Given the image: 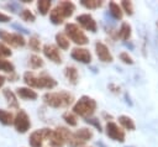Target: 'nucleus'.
I'll list each match as a JSON object with an SVG mask.
<instances>
[{"label": "nucleus", "mask_w": 158, "mask_h": 147, "mask_svg": "<svg viewBox=\"0 0 158 147\" xmlns=\"http://www.w3.org/2000/svg\"><path fill=\"white\" fill-rule=\"evenodd\" d=\"M64 33L70 41H73L78 46H84V44L89 43L88 36L84 33V31L77 23H73V22L67 23L64 27Z\"/></svg>", "instance_id": "obj_5"}, {"label": "nucleus", "mask_w": 158, "mask_h": 147, "mask_svg": "<svg viewBox=\"0 0 158 147\" xmlns=\"http://www.w3.org/2000/svg\"><path fill=\"white\" fill-rule=\"evenodd\" d=\"M28 47L35 51V52H38L41 49V41L37 36H31L30 40H28Z\"/></svg>", "instance_id": "obj_30"}, {"label": "nucleus", "mask_w": 158, "mask_h": 147, "mask_svg": "<svg viewBox=\"0 0 158 147\" xmlns=\"http://www.w3.org/2000/svg\"><path fill=\"white\" fill-rule=\"evenodd\" d=\"M77 22L83 27L85 28L86 31H90L93 33H95L98 31V25H96V21L94 20V17L89 14H81V15H78L77 16Z\"/></svg>", "instance_id": "obj_13"}, {"label": "nucleus", "mask_w": 158, "mask_h": 147, "mask_svg": "<svg viewBox=\"0 0 158 147\" xmlns=\"http://www.w3.org/2000/svg\"><path fill=\"white\" fill-rule=\"evenodd\" d=\"M118 122H120V125H121L125 130L133 131V130L136 128L135 121H133L130 116H127V115H121V116H118Z\"/></svg>", "instance_id": "obj_21"}, {"label": "nucleus", "mask_w": 158, "mask_h": 147, "mask_svg": "<svg viewBox=\"0 0 158 147\" xmlns=\"http://www.w3.org/2000/svg\"><path fill=\"white\" fill-rule=\"evenodd\" d=\"M5 82H6V77L2 75V74H0V89L2 88V85L5 84Z\"/></svg>", "instance_id": "obj_37"}, {"label": "nucleus", "mask_w": 158, "mask_h": 147, "mask_svg": "<svg viewBox=\"0 0 158 147\" xmlns=\"http://www.w3.org/2000/svg\"><path fill=\"white\" fill-rule=\"evenodd\" d=\"M64 77L67 78V80L70 84L75 85L78 83V79H79V74H78L77 68L74 65H67L64 68Z\"/></svg>", "instance_id": "obj_18"}, {"label": "nucleus", "mask_w": 158, "mask_h": 147, "mask_svg": "<svg viewBox=\"0 0 158 147\" xmlns=\"http://www.w3.org/2000/svg\"><path fill=\"white\" fill-rule=\"evenodd\" d=\"M10 82H16L17 80V75L15 74V73H11L10 75H9V78H7Z\"/></svg>", "instance_id": "obj_36"}, {"label": "nucleus", "mask_w": 158, "mask_h": 147, "mask_svg": "<svg viewBox=\"0 0 158 147\" xmlns=\"http://www.w3.org/2000/svg\"><path fill=\"white\" fill-rule=\"evenodd\" d=\"M95 53H96L98 58L104 63H111L114 61V57H112L109 47L101 41L95 42Z\"/></svg>", "instance_id": "obj_14"}, {"label": "nucleus", "mask_w": 158, "mask_h": 147, "mask_svg": "<svg viewBox=\"0 0 158 147\" xmlns=\"http://www.w3.org/2000/svg\"><path fill=\"white\" fill-rule=\"evenodd\" d=\"M70 57L74 61L84 63V64H88V63L91 62V53H90V51L86 49V48H83V47H75L70 52Z\"/></svg>", "instance_id": "obj_15"}, {"label": "nucleus", "mask_w": 158, "mask_h": 147, "mask_svg": "<svg viewBox=\"0 0 158 147\" xmlns=\"http://www.w3.org/2000/svg\"><path fill=\"white\" fill-rule=\"evenodd\" d=\"M12 52L10 49L9 46H6L5 43L0 42V58H6V57H11Z\"/></svg>", "instance_id": "obj_32"}, {"label": "nucleus", "mask_w": 158, "mask_h": 147, "mask_svg": "<svg viewBox=\"0 0 158 147\" xmlns=\"http://www.w3.org/2000/svg\"><path fill=\"white\" fill-rule=\"evenodd\" d=\"M20 17L26 22H33L36 20V16L33 15V12L30 9H22L20 11Z\"/></svg>", "instance_id": "obj_29"}, {"label": "nucleus", "mask_w": 158, "mask_h": 147, "mask_svg": "<svg viewBox=\"0 0 158 147\" xmlns=\"http://www.w3.org/2000/svg\"><path fill=\"white\" fill-rule=\"evenodd\" d=\"M22 79H23V83L31 89L32 88H36V89H53L57 85V80L46 72L36 74L31 70H27V72L23 73Z\"/></svg>", "instance_id": "obj_1"}, {"label": "nucleus", "mask_w": 158, "mask_h": 147, "mask_svg": "<svg viewBox=\"0 0 158 147\" xmlns=\"http://www.w3.org/2000/svg\"><path fill=\"white\" fill-rule=\"evenodd\" d=\"M70 135L72 132L68 128L59 126L56 130H52V133L48 138V143L51 147H63L65 143H68Z\"/></svg>", "instance_id": "obj_7"}, {"label": "nucleus", "mask_w": 158, "mask_h": 147, "mask_svg": "<svg viewBox=\"0 0 158 147\" xmlns=\"http://www.w3.org/2000/svg\"><path fill=\"white\" fill-rule=\"evenodd\" d=\"M96 101L88 96V95H83L81 98H79V100L73 105V114L79 115L81 117H91L93 114L96 110Z\"/></svg>", "instance_id": "obj_4"}, {"label": "nucleus", "mask_w": 158, "mask_h": 147, "mask_svg": "<svg viewBox=\"0 0 158 147\" xmlns=\"http://www.w3.org/2000/svg\"><path fill=\"white\" fill-rule=\"evenodd\" d=\"M118 57H120V61L123 62L125 64H133V58L127 52H121Z\"/></svg>", "instance_id": "obj_33"}, {"label": "nucleus", "mask_w": 158, "mask_h": 147, "mask_svg": "<svg viewBox=\"0 0 158 147\" xmlns=\"http://www.w3.org/2000/svg\"><path fill=\"white\" fill-rule=\"evenodd\" d=\"M15 94H16V96H19L23 100H36L38 98V94L28 86H19L16 89Z\"/></svg>", "instance_id": "obj_16"}, {"label": "nucleus", "mask_w": 158, "mask_h": 147, "mask_svg": "<svg viewBox=\"0 0 158 147\" xmlns=\"http://www.w3.org/2000/svg\"><path fill=\"white\" fill-rule=\"evenodd\" d=\"M85 121H86L88 124L93 125V126H94L99 132H101V131H102L101 125H100V122H99V120H98V119H95V117H88V119H85Z\"/></svg>", "instance_id": "obj_34"}, {"label": "nucleus", "mask_w": 158, "mask_h": 147, "mask_svg": "<svg viewBox=\"0 0 158 147\" xmlns=\"http://www.w3.org/2000/svg\"><path fill=\"white\" fill-rule=\"evenodd\" d=\"M42 100L46 105L58 109V107H68L74 103V96L72 93L67 90H60V91H49L43 94Z\"/></svg>", "instance_id": "obj_2"}, {"label": "nucleus", "mask_w": 158, "mask_h": 147, "mask_svg": "<svg viewBox=\"0 0 158 147\" xmlns=\"http://www.w3.org/2000/svg\"><path fill=\"white\" fill-rule=\"evenodd\" d=\"M2 95L7 103V105L12 109H16V110H20V105H19V100H17V96L15 94V91H12L10 88H5L2 90Z\"/></svg>", "instance_id": "obj_17"}, {"label": "nucleus", "mask_w": 158, "mask_h": 147, "mask_svg": "<svg viewBox=\"0 0 158 147\" xmlns=\"http://www.w3.org/2000/svg\"><path fill=\"white\" fill-rule=\"evenodd\" d=\"M56 43H57V47L63 49V51H67L69 48V38L65 36V33H57L56 35Z\"/></svg>", "instance_id": "obj_22"}, {"label": "nucleus", "mask_w": 158, "mask_h": 147, "mask_svg": "<svg viewBox=\"0 0 158 147\" xmlns=\"http://www.w3.org/2000/svg\"><path fill=\"white\" fill-rule=\"evenodd\" d=\"M121 9H122V11H125L127 15H132L133 14V4H132V1H127V0H122L121 1Z\"/></svg>", "instance_id": "obj_31"}, {"label": "nucleus", "mask_w": 158, "mask_h": 147, "mask_svg": "<svg viewBox=\"0 0 158 147\" xmlns=\"http://www.w3.org/2000/svg\"><path fill=\"white\" fill-rule=\"evenodd\" d=\"M75 11V4L72 1H59L58 5L51 11L49 14V21L53 25H60L67 17H70Z\"/></svg>", "instance_id": "obj_3"}, {"label": "nucleus", "mask_w": 158, "mask_h": 147, "mask_svg": "<svg viewBox=\"0 0 158 147\" xmlns=\"http://www.w3.org/2000/svg\"><path fill=\"white\" fill-rule=\"evenodd\" d=\"M106 135L109 138L114 140V141H117V142H123L125 141V131L115 122L112 121H109L106 124Z\"/></svg>", "instance_id": "obj_11"}, {"label": "nucleus", "mask_w": 158, "mask_h": 147, "mask_svg": "<svg viewBox=\"0 0 158 147\" xmlns=\"http://www.w3.org/2000/svg\"><path fill=\"white\" fill-rule=\"evenodd\" d=\"M52 133V130L51 128H40V130H36L33 132H31L30 137H28V143L31 147H42L43 146V142L49 138Z\"/></svg>", "instance_id": "obj_10"}, {"label": "nucleus", "mask_w": 158, "mask_h": 147, "mask_svg": "<svg viewBox=\"0 0 158 147\" xmlns=\"http://www.w3.org/2000/svg\"><path fill=\"white\" fill-rule=\"evenodd\" d=\"M109 11H110V15L115 20H121L122 16H123V11H122L121 6L115 1H110L109 2Z\"/></svg>", "instance_id": "obj_20"}, {"label": "nucleus", "mask_w": 158, "mask_h": 147, "mask_svg": "<svg viewBox=\"0 0 158 147\" xmlns=\"http://www.w3.org/2000/svg\"><path fill=\"white\" fill-rule=\"evenodd\" d=\"M42 52H43L44 57L47 59L52 61L53 63H56V64H60L62 63V56H60L59 48L56 44H52V43L44 44L43 48H42Z\"/></svg>", "instance_id": "obj_12"}, {"label": "nucleus", "mask_w": 158, "mask_h": 147, "mask_svg": "<svg viewBox=\"0 0 158 147\" xmlns=\"http://www.w3.org/2000/svg\"><path fill=\"white\" fill-rule=\"evenodd\" d=\"M62 117H63V120L65 121V124L69 125V126H77V125H78L77 116H75V114H73V111H72V112H69V111L64 112Z\"/></svg>", "instance_id": "obj_28"}, {"label": "nucleus", "mask_w": 158, "mask_h": 147, "mask_svg": "<svg viewBox=\"0 0 158 147\" xmlns=\"http://www.w3.org/2000/svg\"><path fill=\"white\" fill-rule=\"evenodd\" d=\"M80 5L88 10H95L104 5L102 0H80Z\"/></svg>", "instance_id": "obj_24"}, {"label": "nucleus", "mask_w": 158, "mask_h": 147, "mask_svg": "<svg viewBox=\"0 0 158 147\" xmlns=\"http://www.w3.org/2000/svg\"><path fill=\"white\" fill-rule=\"evenodd\" d=\"M11 21V16L10 15H6L4 12H0V22L1 23H5V22H9Z\"/></svg>", "instance_id": "obj_35"}, {"label": "nucleus", "mask_w": 158, "mask_h": 147, "mask_svg": "<svg viewBox=\"0 0 158 147\" xmlns=\"http://www.w3.org/2000/svg\"><path fill=\"white\" fill-rule=\"evenodd\" d=\"M51 6H52V1H49V0H38L37 1V10L43 16L49 12Z\"/></svg>", "instance_id": "obj_26"}, {"label": "nucleus", "mask_w": 158, "mask_h": 147, "mask_svg": "<svg viewBox=\"0 0 158 147\" xmlns=\"http://www.w3.org/2000/svg\"><path fill=\"white\" fill-rule=\"evenodd\" d=\"M14 127L19 133H25L30 130L31 127V120L30 116L27 115V112L25 110H19L14 117Z\"/></svg>", "instance_id": "obj_9"}, {"label": "nucleus", "mask_w": 158, "mask_h": 147, "mask_svg": "<svg viewBox=\"0 0 158 147\" xmlns=\"http://www.w3.org/2000/svg\"><path fill=\"white\" fill-rule=\"evenodd\" d=\"M28 65H30L32 69H40V68H42V67L44 65V62H43V59H42L40 56L32 54V56H30V58H28Z\"/></svg>", "instance_id": "obj_25"}, {"label": "nucleus", "mask_w": 158, "mask_h": 147, "mask_svg": "<svg viewBox=\"0 0 158 147\" xmlns=\"http://www.w3.org/2000/svg\"><path fill=\"white\" fill-rule=\"evenodd\" d=\"M14 117L15 115L7 110H4V109H0V124L5 125V126H9V125H12L14 124Z\"/></svg>", "instance_id": "obj_23"}, {"label": "nucleus", "mask_w": 158, "mask_h": 147, "mask_svg": "<svg viewBox=\"0 0 158 147\" xmlns=\"http://www.w3.org/2000/svg\"><path fill=\"white\" fill-rule=\"evenodd\" d=\"M93 136H94L93 130H90L88 127H81V128L77 130L75 132H72L70 138L67 145L69 147H81L84 143L90 141L93 138Z\"/></svg>", "instance_id": "obj_6"}, {"label": "nucleus", "mask_w": 158, "mask_h": 147, "mask_svg": "<svg viewBox=\"0 0 158 147\" xmlns=\"http://www.w3.org/2000/svg\"><path fill=\"white\" fill-rule=\"evenodd\" d=\"M157 28H158V20H157Z\"/></svg>", "instance_id": "obj_38"}, {"label": "nucleus", "mask_w": 158, "mask_h": 147, "mask_svg": "<svg viewBox=\"0 0 158 147\" xmlns=\"http://www.w3.org/2000/svg\"><path fill=\"white\" fill-rule=\"evenodd\" d=\"M0 40L6 46L9 44V46L15 47V48L23 47L26 44V40L23 38L22 35L16 33V32H9V31L2 30V28H0Z\"/></svg>", "instance_id": "obj_8"}, {"label": "nucleus", "mask_w": 158, "mask_h": 147, "mask_svg": "<svg viewBox=\"0 0 158 147\" xmlns=\"http://www.w3.org/2000/svg\"><path fill=\"white\" fill-rule=\"evenodd\" d=\"M0 70L11 74V73H15V65L10 61H7L5 58H0Z\"/></svg>", "instance_id": "obj_27"}, {"label": "nucleus", "mask_w": 158, "mask_h": 147, "mask_svg": "<svg viewBox=\"0 0 158 147\" xmlns=\"http://www.w3.org/2000/svg\"><path fill=\"white\" fill-rule=\"evenodd\" d=\"M131 33H132V27L130 23L127 22H122L118 31H117V37L122 41H127L130 37H131Z\"/></svg>", "instance_id": "obj_19"}]
</instances>
